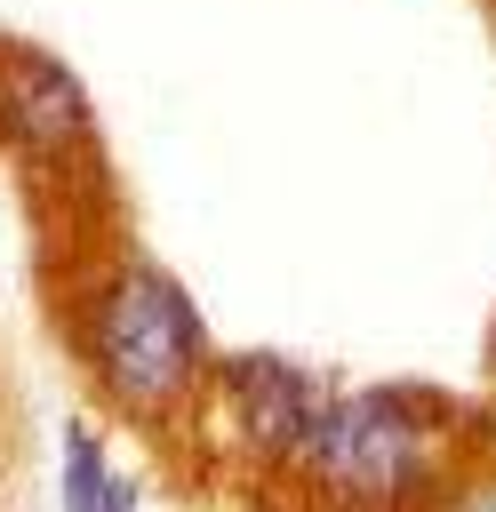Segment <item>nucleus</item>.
<instances>
[{"label":"nucleus","mask_w":496,"mask_h":512,"mask_svg":"<svg viewBox=\"0 0 496 512\" xmlns=\"http://www.w3.org/2000/svg\"><path fill=\"white\" fill-rule=\"evenodd\" d=\"M64 344L80 360V384L96 392V416L136 432V440H168L184 432L208 368H216V328L200 312V296L136 240H88V256L64 272L56 296Z\"/></svg>","instance_id":"obj_1"},{"label":"nucleus","mask_w":496,"mask_h":512,"mask_svg":"<svg viewBox=\"0 0 496 512\" xmlns=\"http://www.w3.org/2000/svg\"><path fill=\"white\" fill-rule=\"evenodd\" d=\"M480 456V416L424 384H328L280 512H424L464 488Z\"/></svg>","instance_id":"obj_2"},{"label":"nucleus","mask_w":496,"mask_h":512,"mask_svg":"<svg viewBox=\"0 0 496 512\" xmlns=\"http://www.w3.org/2000/svg\"><path fill=\"white\" fill-rule=\"evenodd\" d=\"M328 384L336 376H320L296 352H264V344L256 352H216L176 448L192 464H208V480H224L232 496L272 504L304 432H312V416H320V400H328Z\"/></svg>","instance_id":"obj_3"},{"label":"nucleus","mask_w":496,"mask_h":512,"mask_svg":"<svg viewBox=\"0 0 496 512\" xmlns=\"http://www.w3.org/2000/svg\"><path fill=\"white\" fill-rule=\"evenodd\" d=\"M0 152L24 160L40 184H80L104 160V128L80 72L8 32H0Z\"/></svg>","instance_id":"obj_4"},{"label":"nucleus","mask_w":496,"mask_h":512,"mask_svg":"<svg viewBox=\"0 0 496 512\" xmlns=\"http://www.w3.org/2000/svg\"><path fill=\"white\" fill-rule=\"evenodd\" d=\"M48 496H56V512H144V504H152V480H144V464L128 456L120 424H104V416L80 408V416L56 424Z\"/></svg>","instance_id":"obj_5"},{"label":"nucleus","mask_w":496,"mask_h":512,"mask_svg":"<svg viewBox=\"0 0 496 512\" xmlns=\"http://www.w3.org/2000/svg\"><path fill=\"white\" fill-rule=\"evenodd\" d=\"M424 512H496V496H480V488H448V496L424 504Z\"/></svg>","instance_id":"obj_6"},{"label":"nucleus","mask_w":496,"mask_h":512,"mask_svg":"<svg viewBox=\"0 0 496 512\" xmlns=\"http://www.w3.org/2000/svg\"><path fill=\"white\" fill-rule=\"evenodd\" d=\"M488 376H496V320H488Z\"/></svg>","instance_id":"obj_7"},{"label":"nucleus","mask_w":496,"mask_h":512,"mask_svg":"<svg viewBox=\"0 0 496 512\" xmlns=\"http://www.w3.org/2000/svg\"><path fill=\"white\" fill-rule=\"evenodd\" d=\"M480 8H488V16H496V0H480Z\"/></svg>","instance_id":"obj_8"}]
</instances>
